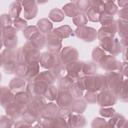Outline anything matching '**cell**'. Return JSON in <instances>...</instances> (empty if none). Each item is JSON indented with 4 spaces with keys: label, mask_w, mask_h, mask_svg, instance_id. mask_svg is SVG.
<instances>
[{
    "label": "cell",
    "mask_w": 128,
    "mask_h": 128,
    "mask_svg": "<svg viewBox=\"0 0 128 128\" xmlns=\"http://www.w3.org/2000/svg\"><path fill=\"white\" fill-rule=\"evenodd\" d=\"M120 72H122L123 75L128 77V62L122 63L121 64V68H120Z\"/></svg>",
    "instance_id": "bcb514c9"
},
{
    "label": "cell",
    "mask_w": 128,
    "mask_h": 128,
    "mask_svg": "<svg viewBox=\"0 0 128 128\" xmlns=\"http://www.w3.org/2000/svg\"><path fill=\"white\" fill-rule=\"evenodd\" d=\"M125 121V119H124V117L123 116H121V115H119V114H115L113 117H111V119H110V121H109V124L112 126V127H120L122 124H123V122Z\"/></svg>",
    "instance_id": "f546056e"
},
{
    "label": "cell",
    "mask_w": 128,
    "mask_h": 128,
    "mask_svg": "<svg viewBox=\"0 0 128 128\" xmlns=\"http://www.w3.org/2000/svg\"><path fill=\"white\" fill-rule=\"evenodd\" d=\"M38 72H39V64L38 62H31V63H28V70H27V76H26V79L27 80H32L34 79L37 75H38Z\"/></svg>",
    "instance_id": "e0dca14e"
},
{
    "label": "cell",
    "mask_w": 128,
    "mask_h": 128,
    "mask_svg": "<svg viewBox=\"0 0 128 128\" xmlns=\"http://www.w3.org/2000/svg\"><path fill=\"white\" fill-rule=\"evenodd\" d=\"M16 32H17V30H15L14 28H11V27L3 29L2 43L9 50H12L17 45V35H16Z\"/></svg>",
    "instance_id": "7a4b0ae2"
},
{
    "label": "cell",
    "mask_w": 128,
    "mask_h": 128,
    "mask_svg": "<svg viewBox=\"0 0 128 128\" xmlns=\"http://www.w3.org/2000/svg\"><path fill=\"white\" fill-rule=\"evenodd\" d=\"M97 32L95 29L93 28H90V27H86V26H83V27H78L77 30L75 31V35L82 39L83 41H86V42H91L93 41L96 37H97Z\"/></svg>",
    "instance_id": "8992f818"
},
{
    "label": "cell",
    "mask_w": 128,
    "mask_h": 128,
    "mask_svg": "<svg viewBox=\"0 0 128 128\" xmlns=\"http://www.w3.org/2000/svg\"><path fill=\"white\" fill-rule=\"evenodd\" d=\"M116 96L124 102H128V80H124Z\"/></svg>",
    "instance_id": "ffe728a7"
},
{
    "label": "cell",
    "mask_w": 128,
    "mask_h": 128,
    "mask_svg": "<svg viewBox=\"0 0 128 128\" xmlns=\"http://www.w3.org/2000/svg\"><path fill=\"white\" fill-rule=\"evenodd\" d=\"M59 112H60V109L57 107L56 104L49 103L48 105H45L42 116L48 119H53V118H56L57 115H59Z\"/></svg>",
    "instance_id": "7c38bea8"
},
{
    "label": "cell",
    "mask_w": 128,
    "mask_h": 128,
    "mask_svg": "<svg viewBox=\"0 0 128 128\" xmlns=\"http://www.w3.org/2000/svg\"><path fill=\"white\" fill-rule=\"evenodd\" d=\"M99 112L103 117H113L115 115V110L112 108H108V107H104L100 109Z\"/></svg>",
    "instance_id": "b9f144b4"
},
{
    "label": "cell",
    "mask_w": 128,
    "mask_h": 128,
    "mask_svg": "<svg viewBox=\"0 0 128 128\" xmlns=\"http://www.w3.org/2000/svg\"><path fill=\"white\" fill-rule=\"evenodd\" d=\"M44 96H45L48 100H54V99H56L57 96H58L57 87H55V86H53V85H50V86L47 88V90H46Z\"/></svg>",
    "instance_id": "f1b7e54d"
},
{
    "label": "cell",
    "mask_w": 128,
    "mask_h": 128,
    "mask_svg": "<svg viewBox=\"0 0 128 128\" xmlns=\"http://www.w3.org/2000/svg\"><path fill=\"white\" fill-rule=\"evenodd\" d=\"M117 24V31L119 32L121 37H126L128 36V22L124 20H118L116 22Z\"/></svg>",
    "instance_id": "d4e9b609"
},
{
    "label": "cell",
    "mask_w": 128,
    "mask_h": 128,
    "mask_svg": "<svg viewBox=\"0 0 128 128\" xmlns=\"http://www.w3.org/2000/svg\"><path fill=\"white\" fill-rule=\"evenodd\" d=\"M97 98H98V94L96 92H92V91H88L85 94V100L88 103H95L97 102Z\"/></svg>",
    "instance_id": "f35d334b"
},
{
    "label": "cell",
    "mask_w": 128,
    "mask_h": 128,
    "mask_svg": "<svg viewBox=\"0 0 128 128\" xmlns=\"http://www.w3.org/2000/svg\"><path fill=\"white\" fill-rule=\"evenodd\" d=\"M46 46L49 49V52L58 54V52L60 51V48H61V39L54 32H51L47 36Z\"/></svg>",
    "instance_id": "9c48e42d"
},
{
    "label": "cell",
    "mask_w": 128,
    "mask_h": 128,
    "mask_svg": "<svg viewBox=\"0 0 128 128\" xmlns=\"http://www.w3.org/2000/svg\"><path fill=\"white\" fill-rule=\"evenodd\" d=\"M85 108H86V103L83 100L77 99V100H74L73 104L71 105L70 112H73V113H82L85 110Z\"/></svg>",
    "instance_id": "7402d4cb"
},
{
    "label": "cell",
    "mask_w": 128,
    "mask_h": 128,
    "mask_svg": "<svg viewBox=\"0 0 128 128\" xmlns=\"http://www.w3.org/2000/svg\"><path fill=\"white\" fill-rule=\"evenodd\" d=\"M92 128H114V127H112L109 124V122H106L104 119L96 118L92 122Z\"/></svg>",
    "instance_id": "4dcf8cb0"
},
{
    "label": "cell",
    "mask_w": 128,
    "mask_h": 128,
    "mask_svg": "<svg viewBox=\"0 0 128 128\" xmlns=\"http://www.w3.org/2000/svg\"><path fill=\"white\" fill-rule=\"evenodd\" d=\"M14 128H31V127H30V124L27 123L26 121H19L15 124Z\"/></svg>",
    "instance_id": "f6af8a7d"
},
{
    "label": "cell",
    "mask_w": 128,
    "mask_h": 128,
    "mask_svg": "<svg viewBox=\"0 0 128 128\" xmlns=\"http://www.w3.org/2000/svg\"><path fill=\"white\" fill-rule=\"evenodd\" d=\"M64 12H62L60 9H53L50 11L49 13V18L53 21H56V22H60L63 20L64 18Z\"/></svg>",
    "instance_id": "4316f807"
},
{
    "label": "cell",
    "mask_w": 128,
    "mask_h": 128,
    "mask_svg": "<svg viewBox=\"0 0 128 128\" xmlns=\"http://www.w3.org/2000/svg\"><path fill=\"white\" fill-rule=\"evenodd\" d=\"M1 23H2V28L6 29L11 27V19H10V15L7 14H3L1 16Z\"/></svg>",
    "instance_id": "60d3db41"
},
{
    "label": "cell",
    "mask_w": 128,
    "mask_h": 128,
    "mask_svg": "<svg viewBox=\"0 0 128 128\" xmlns=\"http://www.w3.org/2000/svg\"><path fill=\"white\" fill-rule=\"evenodd\" d=\"M60 60V55L59 54H56V53H51V52H46V53H43L41 55V58H40V61L39 63L41 64L42 67L44 68H47V69H52Z\"/></svg>",
    "instance_id": "277c9868"
},
{
    "label": "cell",
    "mask_w": 128,
    "mask_h": 128,
    "mask_svg": "<svg viewBox=\"0 0 128 128\" xmlns=\"http://www.w3.org/2000/svg\"><path fill=\"white\" fill-rule=\"evenodd\" d=\"M119 41H120V44H121L122 47H127L128 46V36L122 37L121 40H119Z\"/></svg>",
    "instance_id": "7dc6e473"
},
{
    "label": "cell",
    "mask_w": 128,
    "mask_h": 128,
    "mask_svg": "<svg viewBox=\"0 0 128 128\" xmlns=\"http://www.w3.org/2000/svg\"><path fill=\"white\" fill-rule=\"evenodd\" d=\"M86 16H87V19L90 20V21H93V22L100 21V14L97 13L96 11H94L93 9H90V10L87 12Z\"/></svg>",
    "instance_id": "74e56055"
},
{
    "label": "cell",
    "mask_w": 128,
    "mask_h": 128,
    "mask_svg": "<svg viewBox=\"0 0 128 128\" xmlns=\"http://www.w3.org/2000/svg\"><path fill=\"white\" fill-rule=\"evenodd\" d=\"M69 128H82L85 125V118L78 114H71L68 116L67 121Z\"/></svg>",
    "instance_id": "8fae6325"
},
{
    "label": "cell",
    "mask_w": 128,
    "mask_h": 128,
    "mask_svg": "<svg viewBox=\"0 0 128 128\" xmlns=\"http://www.w3.org/2000/svg\"><path fill=\"white\" fill-rule=\"evenodd\" d=\"M96 72H97V66H96V64H94L93 62L84 63L83 70H82V73L83 74H85L86 76H92Z\"/></svg>",
    "instance_id": "484cf974"
},
{
    "label": "cell",
    "mask_w": 128,
    "mask_h": 128,
    "mask_svg": "<svg viewBox=\"0 0 128 128\" xmlns=\"http://www.w3.org/2000/svg\"><path fill=\"white\" fill-rule=\"evenodd\" d=\"M13 26H14V29L15 30H25L27 28V22L24 20V19H21V18H17L14 20L13 22Z\"/></svg>",
    "instance_id": "d590c367"
},
{
    "label": "cell",
    "mask_w": 128,
    "mask_h": 128,
    "mask_svg": "<svg viewBox=\"0 0 128 128\" xmlns=\"http://www.w3.org/2000/svg\"><path fill=\"white\" fill-rule=\"evenodd\" d=\"M117 99V96L114 92H112L111 90H104L102 91L100 94H98V98H97V103L100 106H104V107H109L115 104Z\"/></svg>",
    "instance_id": "5b68a950"
},
{
    "label": "cell",
    "mask_w": 128,
    "mask_h": 128,
    "mask_svg": "<svg viewBox=\"0 0 128 128\" xmlns=\"http://www.w3.org/2000/svg\"><path fill=\"white\" fill-rule=\"evenodd\" d=\"M100 46L102 47L103 50H106L112 53V56H115L122 51V46L120 44V41L113 37H106L101 39Z\"/></svg>",
    "instance_id": "6da1fadb"
},
{
    "label": "cell",
    "mask_w": 128,
    "mask_h": 128,
    "mask_svg": "<svg viewBox=\"0 0 128 128\" xmlns=\"http://www.w3.org/2000/svg\"><path fill=\"white\" fill-rule=\"evenodd\" d=\"M119 128H128V121H124L123 124H122Z\"/></svg>",
    "instance_id": "c3c4849f"
},
{
    "label": "cell",
    "mask_w": 128,
    "mask_h": 128,
    "mask_svg": "<svg viewBox=\"0 0 128 128\" xmlns=\"http://www.w3.org/2000/svg\"><path fill=\"white\" fill-rule=\"evenodd\" d=\"M74 85V81L66 76V77H62L59 81V88H60V91H69Z\"/></svg>",
    "instance_id": "44dd1931"
},
{
    "label": "cell",
    "mask_w": 128,
    "mask_h": 128,
    "mask_svg": "<svg viewBox=\"0 0 128 128\" xmlns=\"http://www.w3.org/2000/svg\"><path fill=\"white\" fill-rule=\"evenodd\" d=\"M30 43H31L35 48H37L38 50H40V49H42V48L44 47V45H45V38H44V36H43L42 34L37 33V34H35V35L30 39Z\"/></svg>",
    "instance_id": "d6986e66"
},
{
    "label": "cell",
    "mask_w": 128,
    "mask_h": 128,
    "mask_svg": "<svg viewBox=\"0 0 128 128\" xmlns=\"http://www.w3.org/2000/svg\"><path fill=\"white\" fill-rule=\"evenodd\" d=\"M87 16L84 15L83 13H79L78 15H76L74 18H73V22L75 25L77 26H80V27H83L85 26V24L87 23Z\"/></svg>",
    "instance_id": "e575fe53"
},
{
    "label": "cell",
    "mask_w": 128,
    "mask_h": 128,
    "mask_svg": "<svg viewBox=\"0 0 128 128\" xmlns=\"http://www.w3.org/2000/svg\"><path fill=\"white\" fill-rule=\"evenodd\" d=\"M13 125L12 118L9 116H2L1 117V128H11Z\"/></svg>",
    "instance_id": "ab89813d"
},
{
    "label": "cell",
    "mask_w": 128,
    "mask_h": 128,
    "mask_svg": "<svg viewBox=\"0 0 128 128\" xmlns=\"http://www.w3.org/2000/svg\"><path fill=\"white\" fill-rule=\"evenodd\" d=\"M37 28L42 33H49L52 30V23L48 19H41L37 23Z\"/></svg>",
    "instance_id": "603a6c76"
},
{
    "label": "cell",
    "mask_w": 128,
    "mask_h": 128,
    "mask_svg": "<svg viewBox=\"0 0 128 128\" xmlns=\"http://www.w3.org/2000/svg\"><path fill=\"white\" fill-rule=\"evenodd\" d=\"M37 33H39V29L35 26H27V28L23 31V34L27 40H30Z\"/></svg>",
    "instance_id": "d6a6232c"
},
{
    "label": "cell",
    "mask_w": 128,
    "mask_h": 128,
    "mask_svg": "<svg viewBox=\"0 0 128 128\" xmlns=\"http://www.w3.org/2000/svg\"><path fill=\"white\" fill-rule=\"evenodd\" d=\"M21 9H22V6H21V3L20 2H13L11 5H10V9H9V15L10 17L12 18H19V14L21 12Z\"/></svg>",
    "instance_id": "cb8c5ba5"
},
{
    "label": "cell",
    "mask_w": 128,
    "mask_h": 128,
    "mask_svg": "<svg viewBox=\"0 0 128 128\" xmlns=\"http://www.w3.org/2000/svg\"><path fill=\"white\" fill-rule=\"evenodd\" d=\"M53 32H54L60 39H62V38H66V37H69V36H73V35H74L72 29H71L69 26H66V25H65V26H61V27L55 29Z\"/></svg>",
    "instance_id": "2e32d148"
},
{
    "label": "cell",
    "mask_w": 128,
    "mask_h": 128,
    "mask_svg": "<svg viewBox=\"0 0 128 128\" xmlns=\"http://www.w3.org/2000/svg\"><path fill=\"white\" fill-rule=\"evenodd\" d=\"M24 87H25V79L21 78V77L12 79V81L10 82V85H9V89L11 91H16L17 93L23 92Z\"/></svg>",
    "instance_id": "4fadbf2b"
},
{
    "label": "cell",
    "mask_w": 128,
    "mask_h": 128,
    "mask_svg": "<svg viewBox=\"0 0 128 128\" xmlns=\"http://www.w3.org/2000/svg\"><path fill=\"white\" fill-rule=\"evenodd\" d=\"M70 93L74 98H79L80 96H82V89L77 84H74L73 87L70 89Z\"/></svg>",
    "instance_id": "7bdbcfd3"
},
{
    "label": "cell",
    "mask_w": 128,
    "mask_h": 128,
    "mask_svg": "<svg viewBox=\"0 0 128 128\" xmlns=\"http://www.w3.org/2000/svg\"><path fill=\"white\" fill-rule=\"evenodd\" d=\"M63 12H64V14L66 16L73 17V18L80 13L79 10H78V7L76 5V3H68L67 5H65L63 7Z\"/></svg>",
    "instance_id": "ac0fdd59"
},
{
    "label": "cell",
    "mask_w": 128,
    "mask_h": 128,
    "mask_svg": "<svg viewBox=\"0 0 128 128\" xmlns=\"http://www.w3.org/2000/svg\"><path fill=\"white\" fill-rule=\"evenodd\" d=\"M77 58H78V52L73 47H65L60 54V59L65 66H67L72 62H75Z\"/></svg>",
    "instance_id": "ba28073f"
},
{
    "label": "cell",
    "mask_w": 128,
    "mask_h": 128,
    "mask_svg": "<svg viewBox=\"0 0 128 128\" xmlns=\"http://www.w3.org/2000/svg\"><path fill=\"white\" fill-rule=\"evenodd\" d=\"M124 59L128 60V48H126L125 51H124Z\"/></svg>",
    "instance_id": "681fc988"
},
{
    "label": "cell",
    "mask_w": 128,
    "mask_h": 128,
    "mask_svg": "<svg viewBox=\"0 0 128 128\" xmlns=\"http://www.w3.org/2000/svg\"><path fill=\"white\" fill-rule=\"evenodd\" d=\"M77 7H78V10L80 13H83V12H88L90 9H91V1H78V2H75Z\"/></svg>",
    "instance_id": "836d02e7"
},
{
    "label": "cell",
    "mask_w": 128,
    "mask_h": 128,
    "mask_svg": "<svg viewBox=\"0 0 128 128\" xmlns=\"http://www.w3.org/2000/svg\"><path fill=\"white\" fill-rule=\"evenodd\" d=\"M101 67L106 70L108 73L110 72H120V68H121V63H119L114 56L111 55H106L102 61L100 62Z\"/></svg>",
    "instance_id": "3957f363"
},
{
    "label": "cell",
    "mask_w": 128,
    "mask_h": 128,
    "mask_svg": "<svg viewBox=\"0 0 128 128\" xmlns=\"http://www.w3.org/2000/svg\"><path fill=\"white\" fill-rule=\"evenodd\" d=\"M103 12H105V13L113 16L117 12V7H116L115 3L114 2H111V1L104 2V11Z\"/></svg>",
    "instance_id": "1f68e13d"
},
{
    "label": "cell",
    "mask_w": 128,
    "mask_h": 128,
    "mask_svg": "<svg viewBox=\"0 0 128 128\" xmlns=\"http://www.w3.org/2000/svg\"><path fill=\"white\" fill-rule=\"evenodd\" d=\"M57 104L61 107V109L70 110L71 105L74 102V97L70 93V91H60L56 98Z\"/></svg>",
    "instance_id": "52a82bcc"
},
{
    "label": "cell",
    "mask_w": 128,
    "mask_h": 128,
    "mask_svg": "<svg viewBox=\"0 0 128 128\" xmlns=\"http://www.w3.org/2000/svg\"><path fill=\"white\" fill-rule=\"evenodd\" d=\"M14 101V96L11 93V90L9 88L3 87L2 88V96H1V102H2V106L4 108H6L10 103H12Z\"/></svg>",
    "instance_id": "9a60e30c"
},
{
    "label": "cell",
    "mask_w": 128,
    "mask_h": 128,
    "mask_svg": "<svg viewBox=\"0 0 128 128\" xmlns=\"http://www.w3.org/2000/svg\"><path fill=\"white\" fill-rule=\"evenodd\" d=\"M24 7V17L26 19H33L37 14V6L34 1H24L22 2Z\"/></svg>",
    "instance_id": "30bf717a"
},
{
    "label": "cell",
    "mask_w": 128,
    "mask_h": 128,
    "mask_svg": "<svg viewBox=\"0 0 128 128\" xmlns=\"http://www.w3.org/2000/svg\"><path fill=\"white\" fill-rule=\"evenodd\" d=\"M5 109H6L7 115H8L10 118H12V119L18 118L20 115H22V110H21V108H20L14 101H13L12 103H10Z\"/></svg>",
    "instance_id": "5bb4252c"
},
{
    "label": "cell",
    "mask_w": 128,
    "mask_h": 128,
    "mask_svg": "<svg viewBox=\"0 0 128 128\" xmlns=\"http://www.w3.org/2000/svg\"><path fill=\"white\" fill-rule=\"evenodd\" d=\"M53 127L54 128H69L68 124L65 122V118H62V117L53 119Z\"/></svg>",
    "instance_id": "8d00e7d4"
},
{
    "label": "cell",
    "mask_w": 128,
    "mask_h": 128,
    "mask_svg": "<svg viewBox=\"0 0 128 128\" xmlns=\"http://www.w3.org/2000/svg\"><path fill=\"white\" fill-rule=\"evenodd\" d=\"M105 56H106L105 51H104L101 47H97V48H95V49L93 50V52H92L93 60H94L95 62H98V63H100V62L102 61V59H103Z\"/></svg>",
    "instance_id": "83f0119b"
},
{
    "label": "cell",
    "mask_w": 128,
    "mask_h": 128,
    "mask_svg": "<svg viewBox=\"0 0 128 128\" xmlns=\"http://www.w3.org/2000/svg\"><path fill=\"white\" fill-rule=\"evenodd\" d=\"M118 15L121 18V20H124V21L128 22V5L122 7L120 9V11L118 12Z\"/></svg>",
    "instance_id": "ee69618b"
}]
</instances>
